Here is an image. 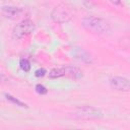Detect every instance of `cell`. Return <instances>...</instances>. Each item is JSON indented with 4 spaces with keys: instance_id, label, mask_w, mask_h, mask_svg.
<instances>
[{
    "instance_id": "cell-4",
    "label": "cell",
    "mask_w": 130,
    "mask_h": 130,
    "mask_svg": "<svg viewBox=\"0 0 130 130\" xmlns=\"http://www.w3.org/2000/svg\"><path fill=\"white\" fill-rule=\"evenodd\" d=\"M51 17L55 22L64 23V22H67L71 18V13L68 8H66L63 5H59L53 9L51 13Z\"/></svg>"
},
{
    "instance_id": "cell-14",
    "label": "cell",
    "mask_w": 130,
    "mask_h": 130,
    "mask_svg": "<svg viewBox=\"0 0 130 130\" xmlns=\"http://www.w3.org/2000/svg\"><path fill=\"white\" fill-rule=\"evenodd\" d=\"M110 1H111V3H113L115 5H119L121 3V0H110Z\"/></svg>"
},
{
    "instance_id": "cell-13",
    "label": "cell",
    "mask_w": 130,
    "mask_h": 130,
    "mask_svg": "<svg viewBox=\"0 0 130 130\" xmlns=\"http://www.w3.org/2000/svg\"><path fill=\"white\" fill-rule=\"evenodd\" d=\"M46 73H47V71H46L45 68H40V69L36 70L35 76H36V77H43V76H45Z\"/></svg>"
},
{
    "instance_id": "cell-2",
    "label": "cell",
    "mask_w": 130,
    "mask_h": 130,
    "mask_svg": "<svg viewBox=\"0 0 130 130\" xmlns=\"http://www.w3.org/2000/svg\"><path fill=\"white\" fill-rule=\"evenodd\" d=\"M71 116L75 119H83V120H89V119H100L103 117V112L91 106H82L76 108L72 113Z\"/></svg>"
},
{
    "instance_id": "cell-11",
    "label": "cell",
    "mask_w": 130,
    "mask_h": 130,
    "mask_svg": "<svg viewBox=\"0 0 130 130\" xmlns=\"http://www.w3.org/2000/svg\"><path fill=\"white\" fill-rule=\"evenodd\" d=\"M19 66H20V68H21L24 72H28V71L30 70V63H29V61H28L27 59H24V58L20 59V61H19Z\"/></svg>"
},
{
    "instance_id": "cell-3",
    "label": "cell",
    "mask_w": 130,
    "mask_h": 130,
    "mask_svg": "<svg viewBox=\"0 0 130 130\" xmlns=\"http://www.w3.org/2000/svg\"><path fill=\"white\" fill-rule=\"evenodd\" d=\"M35 28V24L30 19H24L20 22H18L12 30V38L14 40H20L32 32Z\"/></svg>"
},
{
    "instance_id": "cell-1",
    "label": "cell",
    "mask_w": 130,
    "mask_h": 130,
    "mask_svg": "<svg viewBox=\"0 0 130 130\" xmlns=\"http://www.w3.org/2000/svg\"><path fill=\"white\" fill-rule=\"evenodd\" d=\"M81 24L84 29L95 35H107L111 31V25L106 19L93 15L83 17Z\"/></svg>"
},
{
    "instance_id": "cell-8",
    "label": "cell",
    "mask_w": 130,
    "mask_h": 130,
    "mask_svg": "<svg viewBox=\"0 0 130 130\" xmlns=\"http://www.w3.org/2000/svg\"><path fill=\"white\" fill-rule=\"evenodd\" d=\"M64 71H65V75L67 77L73 78V79H79L82 77V72L74 66H65L64 67Z\"/></svg>"
},
{
    "instance_id": "cell-5",
    "label": "cell",
    "mask_w": 130,
    "mask_h": 130,
    "mask_svg": "<svg viewBox=\"0 0 130 130\" xmlns=\"http://www.w3.org/2000/svg\"><path fill=\"white\" fill-rule=\"evenodd\" d=\"M110 85L112 88L119 91H130V79L123 76H115L111 79Z\"/></svg>"
},
{
    "instance_id": "cell-7",
    "label": "cell",
    "mask_w": 130,
    "mask_h": 130,
    "mask_svg": "<svg viewBox=\"0 0 130 130\" xmlns=\"http://www.w3.org/2000/svg\"><path fill=\"white\" fill-rule=\"evenodd\" d=\"M74 56L76 59L84 62V63H91L92 60H91V57L90 55L82 48H75L74 50Z\"/></svg>"
},
{
    "instance_id": "cell-12",
    "label": "cell",
    "mask_w": 130,
    "mask_h": 130,
    "mask_svg": "<svg viewBox=\"0 0 130 130\" xmlns=\"http://www.w3.org/2000/svg\"><path fill=\"white\" fill-rule=\"evenodd\" d=\"M35 89H36V91H37V93H39V94H46L47 92H48V89L43 85V84H37L36 85V87H35Z\"/></svg>"
},
{
    "instance_id": "cell-6",
    "label": "cell",
    "mask_w": 130,
    "mask_h": 130,
    "mask_svg": "<svg viewBox=\"0 0 130 130\" xmlns=\"http://www.w3.org/2000/svg\"><path fill=\"white\" fill-rule=\"evenodd\" d=\"M1 13L5 18L16 19L21 15L22 9L19 7H14V6H3L1 8Z\"/></svg>"
},
{
    "instance_id": "cell-10",
    "label": "cell",
    "mask_w": 130,
    "mask_h": 130,
    "mask_svg": "<svg viewBox=\"0 0 130 130\" xmlns=\"http://www.w3.org/2000/svg\"><path fill=\"white\" fill-rule=\"evenodd\" d=\"M5 98H6V100L7 101H9V102H11L12 104H14V105H17L18 107H21V108H28V106L26 105V104H24V103H22V102H20L19 100H17L16 98H14V96H12L11 94H5Z\"/></svg>"
},
{
    "instance_id": "cell-9",
    "label": "cell",
    "mask_w": 130,
    "mask_h": 130,
    "mask_svg": "<svg viewBox=\"0 0 130 130\" xmlns=\"http://www.w3.org/2000/svg\"><path fill=\"white\" fill-rule=\"evenodd\" d=\"M65 75V71H64V67L61 68H54L50 71L49 73V77L50 78H59Z\"/></svg>"
}]
</instances>
